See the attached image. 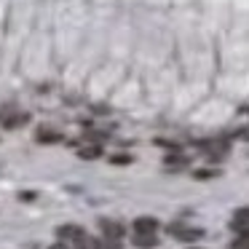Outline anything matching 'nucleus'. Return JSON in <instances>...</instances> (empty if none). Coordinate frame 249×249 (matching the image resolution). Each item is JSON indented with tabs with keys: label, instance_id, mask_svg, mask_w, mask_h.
Returning a JSON list of instances; mask_svg holds the SVG:
<instances>
[{
	"label": "nucleus",
	"instance_id": "ddd939ff",
	"mask_svg": "<svg viewBox=\"0 0 249 249\" xmlns=\"http://www.w3.org/2000/svg\"><path fill=\"white\" fill-rule=\"evenodd\" d=\"M97 249H121V241H113V238H105V241L97 244Z\"/></svg>",
	"mask_w": 249,
	"mask_h": 249
},
{
	"label": "nucleus",
	"instance_id": "dca6fc26",
	"mask_svg": "<svg viewBox=\"0 0 249 249\" xmlns=\"http://www.w3.org/2000/svg\"><path fill=\"white\" fill-rule=\"evenodd\" d=\"M233 220H249V206H244V209H236Z\"/></svg>",
	"mask_w": 249,
	"mask_h": 249
},
{
	"label": "nucleus",
	"instance_id": "20e7f679",
	"mask_svg": "<svg viewBox=\"0 0 249 249\" xmlns=\"http://www.w3.org/2000/svg\"><path fill=\"white\" fill-rule=\"evenodd\" d=\"M56 236H59L62 241H78V238H83L86 233H83L78 225H59L56 228Z\"/></svg>",
	"mask_w": 249,
	"mask_h": 249
},
{
	"label": "nucleus",
	"instance_id": "9b49d317",
	"mask_svg": "<svg viewBox=\"0 0 249 249\" xmlns=\"http://www.w3.org/2000/svg\"><path fill=\"white\" fill-rule=\"evenodd\" d=\"M75 247L78 249H94V247H97V241H91L89 236H83V238H78V241H75Z\"/></svg>",
	"mask_w": 249,
	"mask_h": 249
},
{
	"label": "nucleus",
	"instance_id": "4468645a",
	"mask_svg": "<svg viewBox=\"0 0 249 249\" xmlns=\"http://www.w3.org/2000/svg\"><path fill=\"white\" fill-rule=\"evenodd\" d=\"M24 121H27V115H14V118H8V121H6V129H14V126L24 124Z\"/></svg>",
	"mask_w": 249,
	"mask_h": 249
},
{
	"label": "nucleus",
	"instance_id": "f8f14e48",
	"mask_svg": "<svg viewBox=\"0 0 249 249\" xmlns=\"http://www.w3.org/2000/svg\"><path fill=\"white\" fill-rule=\"evenodd\" d=\"M110 163H118V166H124V163H131V156H126V153H118V156H110Z\"/></svg>",
	"mask_w": 249,
	"mask_h": 249
},
{
	"label": "nucleus",
	"instance_id": "6ab92c4d",
	"mask_svg": "<svg viewBox=\"0 0 249 249\" xmlns=\"http://www.w3.org/2000/svg\"><path fill=\"white\" fill-rule=\"evenodd\" d=\"M49 249H67V247H65V241H59V244H54V247H49Z\"/></svg>",
	"mask_w": 249,
	"mask_h": 249
},
{
	"label": "nucleus",
	"instance_id": "0eeeda50",
	"mask_svg": "<svg viewBox=\"0 0 249 249\" xmlns=\"http://www.w3.org/2000/svg\"><path fill=\"white\" fill-rule=\"evenodd\" d=\"M78 156H81L83 161H94V158H99V156H102V147H97V145L83 147V150H78Z\"/></svg>",
	"mask_w": 249,
	"mask_h": 249
},
{
	"label": "nucleus",
	"instance_id": "2eb2a0df",
	"mask_svg": "<svg viewBox=\"0 0 249 249\" xmlns=\"http://www.w3.org/2000/svg\"><path fill=\"white\" fill-rule=\"evenodd\" d=\"M231 249H249V238H241V236H238L236 241L231 244Z\"/></svg>",
	"mask_w": 249,
	"mask_h": 249
},
{
	"label": "nucleus",
	"instance_id": "7ed1b4c3",
	"mask_svg": "<svg viewBox=\"0 0 249 249\" xmlns=\"http://www.w3.org/2000/svg\"><path fill=\"white\" fill-rule=\"evenodd\" d=\"M99 228H102L105 238H113V241H121V236H124V225L115 220H99Z\"/></svg>",
	"mask_w": 249,
	"mask_h": 249
},
{
	"label": "nucleus",
	"instance_id": "f257e3e1",
	"mask_svg": "<svg viewBox=\"0 0 249 249\" xmlns=\"http://www.w3.org/2000/svg\"><path fill=\"white\" fill-rule=\"evenodd\" d=\"M169 233H172V236H177L179 241H198V238L204 236V231H201V228H185L182 222H172V225H169Z\"/></svg>",
	"mask_w": 249,
	"mask_h": 249
},
{
	"label": "nucleus",
	"instance_id": "423d86ee",
	"mask_svg": "<svg viewBox=\"0 0 249 249\" xmlns=\"http://www.w3.org/2000/svg\"><path fill=\"white\" fill-rule=\"evenodd\" d=\"M35 140L38 142H62V134H56V131H51V129H40L38 134H35Z\"/></svg>",
	"mask_w": 249,
	"mask_h": 249
},
{
	"label": "nucleus",
	"instance_id": "f03ea898",
	"mask_svg": "<svg viewBox=\"0 0 249 249\" xmlns=\"http://www.w3.org/2000/svg\"><path fill=\"white\" fill-rule=\"evenodd\" d=\"M158 220L156 217H137L134 220V236H156Z\"/></svg>",
	"mask_w": 249,
	"mask_h": 249
},
{
	"label": "nucleus",
	"instance_id": "a211bd4d",
	"mask_svg": "<svg viewBox=\"0 0 249 249\" xmlns=\"http://www.w3.org/2000/svg\"><path fill=\"white\" fill-rule=\"evenodd\" d=\"M86 137H89V140H102V137H105V134H99V131H89V134H86Z\"/></svg>",
	"mask_w": 249,
	"mask_h": 249
},
{
	"label": "nucleus",
	"instance_id": "39448f33",
	"mask_svg": "<svg viewBox=\"0 0 249 249\" xmlns=\"http://www.w3.org/2000/svg\"><path fill=\"white\" fill-rule=\"evenodd\" d=\"M134 247L153 249V247H158V236H134Z\"/></svg>",
	"mask_w": 249,
	"mask_h": 249
},
{
	"label": "nucleus",
	"instance_id": "6e6552de",
	"mask_svg": "<svg viewBox=\"0 0 249 249\" xmlns=\"http://www.w3.org/2000/svg\"><path fill=\"white\" fill-rule=\"evenodd\" d=\"M231 228L241 238H249V220H231Z\"/></svg>",
	"mask_w": 249,
	"mask_h": 249
},
{
	"label": "nucleus",
	"instance_id": "aec40b11",
	"mask_svg": "<svg viewBox=\"0 0 249 249\" xmlns=\"http://www.w3.org/2000/svg\"><path fill=\"white\" fill-rule=\"evenodd\" d=\"M190 249H198V247H190Z\"/></svg>",
	"mask_w": 249,
	"mask_h": 249
},
{
	"label": "nucleus",
	"instance_id": "1a4fd4ad",
	"mask_svg": "<svg viewBox=\"0 0 249 249\" xmlns=\"http://www.w3.org/2000/svg\"><path fill=\"white\" fill-rule=\"evenodd\" d=\"M188 163V158L179 156V153H169L166 156V166H185Z\"/></svg>",
	"mask_w": 249,
	"mask_h": 249
},
{
	"label": "nucleus",
	"instance_id": "9d476101",
	"mask_svg": "<svg viewBox=\"0 0 249 249\" xmlns=\"http://www.w3.org/2000/svg\"><path fill=\"white\" fill-rule=\"evenodd\" d=\"M196 179H212V177H220V172L217 169H198V172H193Z\"/></svg>",
	"mask_w": 249,
	"mask_h": 249
},
{
	"label": "nucleus",
	"instance_id": "f3484780",
	"mask_svg": "<svg viewBox=\"0 0 249 249\" xmlns=\"http://www.w3.org/2000/svg\"><path fill=\"white\" fill-rule=\"evenodd\" d=\"M19 198H22V201H33L35 193H30V190H27V193H19Z\"/></svg>",
	"mask_w": 249,
	"mask_h": 249
}]
</instances>
